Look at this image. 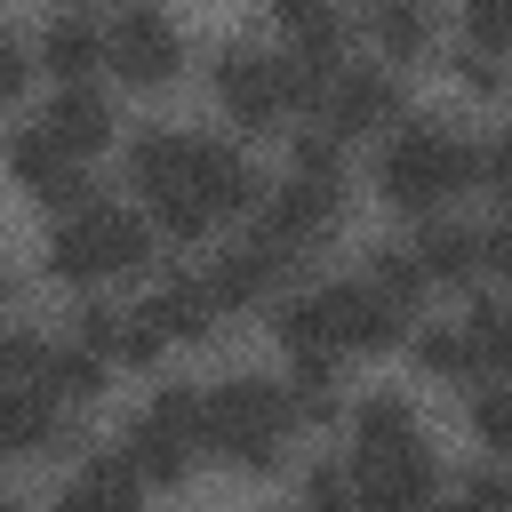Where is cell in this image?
<instances>
[{"mask_svg": "<svg viewBox=\"0 0 512 512\" xmlns=\"http://www.w3.org/2000/svg\"><path fill=\"white\" fill-rule=\"evenodd\" d=\"M288 432H296L288 392L264 384V376H224V384L200 400V440H208L224 464H240V472H272L280 448H288Z\"/></svg>", "mask_w": 512, "mask_h": 512, "instance_id": "1", "label": "cell"}, {"mask_svg": "<svg viewBox=\"0 0 512 512\" xmlns=\"http://www.w3.org/2000/svg\"><path fill=\"white\" fill-rule=\"evenodd\" d=\"M480 176V152L456 136V128H440V120H408L392 144H384V160H376V184H384V200L392 208H440L448 192H464Z\"/></svg>", "mask_w": 512, "mask_h": 512, "instance_id": "2", "label": "cell"}, {"mask_svg": "<svg viewBox=\"0 0 512 512\" xmlns=\"http://www.w3.org/2000/svg\"><path fill=\"white\" fill-rule=\"evenodd\" d=\"M280 336L296 352H384L400 336V304H384L368 280H336V288H312L280 312Z\"/></svg>", "mask_w": 512, "mask_h": 512, "instance_id": "3", "label": "cell"}, {"mask_svg": "<svg viewBox=\"0 0 512 512\" xmlns=\"http://www.w3.org/2000/svg\"><path fill=\"white\" fill-rule=\"evenodd\" d=\"M144 256H152V224L136 208H104V200L72 208V224H56V240H48L56 280H104V272H128Z\"/></svg>", "mask_w": 512, "mask_h": 512, "instance_id": "4", "label": "cell"}, {"mask_svg": "<svg viewBox=\"0 0 512 512\" xmlns=\"http://www.w3.org/2000/svg\"><path fill=\"white\" fill-rule=\"evenodd\" d=\"M192 440H200V392H192V384H168V392L144 408V424L128 432V464H136L152 488H176V480L192 472Z\"/></svg>", "mask_w": 512, "mask_h": 512, "instance_id": "5", "label": "cell"}, {"mask_svg": "<svg viewBox=\"0 0 512 512\" xmlns=\"http://www.w3.org/2000/svg\"><path fill=\"white\" fill-rule=\"evenodd\" d=\"M336 208H344V192H336V176H288L280 192H264L256 200V232L272 240V248H288V256H304L312 240H328V224H336Z\"/></svg>", "mask_w": 512, "mask_h": 512, "instance_id": "6", "label": "cell"}, {"mask_svg": "<svg viewBox=\"0 0 512 512\" xmlns=\"http://www.w3.org/2000/svg\"><path fill=\"white\" fill-rule=\"evenodd\" d=\"M104 64H112L120 80H136V88H160V80H176L184 40H176V24H168L160 8H128V16L104 32Z\"/></svg>", "mask_w": 512, "mask_h": 512, "instance_id": "7", "label": "cell"}, {"mask_svg": "<svg viewBox=\"0 0 512 512\" xmlns=\"http://www.w3.org/2000/svg\"><path fill=\"white\" fill-rule=\"evenodd\" d=\"M216 96H224V112H232L240 128H272V120L288 112V72H280V56H264V48H224V56H216Z\"/></svg>", "mask_w": 512, "mask_h": 512, "instance_id": "8", "label": "cell"}, {"mask_svg": "<svg viewBox=\"0 0 512 512\" xmlns=\"http://www.w3.org/2000/svg\"><path fill=\"white\" fill-rule=\"evenodd\" d=\"M320 120H328L336 144H344V136H376V128H392V120H400V88H392V72H376V64H336V80H328V96H320Z\"/></svg>", "mask_w": 512, "mask_h": 512, "instance_id": "9", "label": "cell"}, {"mask_svg": "<svg viewBox=\"0 0 512 512\" xmlns=\"http://www.w3.org/2000/svg\"><path fill=\"white\" fill-rule=\"evenodd\" d=\"M8 176H16L32 200H48V208H88V176H80V160H72L40 120L8 136Z\"/></svg>", "mask_w": 512, "mask_h": 512, "instance_id": "10", "label": "cell"}, {"mask_svg": "<svg viewBox=\"0 0 512 512\" xmlns=\"http://www.w3.org/2000/svg\"><path fill=\"white\" fill-rule=\"evenodd\" d=\"M352 512H440V480L432 456H392L376 472H352Z\"/></svg>", "mask_w": 512, "mask_h": 512, "instance_id": "11", "label": "cell"}, {"mask_svg": "<svg viewBox=\"0 0 512 512\" xmlns=\"http://www.w3.org/2000/svg\"><path fill=\"white\" fill-rule=\"evenodd\" d=\"M416 448H424V432H416V408H408V400L376 392V400L352 408V472H376V464L416 456Z\"/></svg>", "mask_w": 512, "mask_h": 512, "instance_id": "12", "label": "cell"}, {"mask_svg": "<svg viewBox=\"0 0 512 512\" xmlns=\"http://www.w3.org/2000/svg\"><path fill=\"white\" fill-rule=\"evenodd\" d=\"M192 192L208 200V216H240V208H256V168L232 152V144H216V136H192Z\"/></svg>", "mask_w": 512, "mask_h": 512, "instance_id": "13", "label": "cell"}, {"mask_svg": "<svg viewBox=\"0 0 512 512\" xmlns=\"http://www.w3.org/2000/svg\"><path fill=\"white\" fill-rule=\"evenodd\" d=\"M136 504H144V472L128 464V448L88 456V472L56 496V512H136Z\"/></svg>", "mask_w": 512, "mask_h": 512, "instance_id": "14", "label": "cell"}, {"mask_svg": "<svg viewBox=\"0 0 512 512\" xmlns=\"http://www.w3.org/2000/svg\"><path fill=\"white\" fill-rule=\"evenodd\" d=\"M40 128L80 160V152H104V144H112V104H104L88 80H64V88H56V104L40 112Z\"/></svg>", "mask_w": 512, "mask_h": 512, "instance_id": "15", "label": "cell"}, {"mask_svg": "<svg viewBox=\"0 0 512 512\" xmlns=\"http://www.w3.org/2000/svg\"><path fill=\"white\" fill-rule=\"evenodd\" d=\"M288 264H296V256H288V248H272V240L256 232V240L224 248V264L208 272V288H216V304H256V296H272V280H280Z\"/></svg>", "mask_w": 512, "mask_h": 512, "instance_id": "16", "label": "cell"}, {"mask_svg": "<svg viewBox=\"0 0 512 512\" xmlns=\"http://www.w3.org/2000/svg\"><path fill=\"white\" fill-rule=\"evenodd\" d=\"M56 440V400L40 384H0V456H40Z\"/></svg>", "mask_w": 512, "mask_h": 512, "instance_id": "17", "label": "cell"}, {"mask_svg": "<svg viewBox=\"0 0 512 512\" xmlns=\"http://www.w3.org/2000/svg\"><path fill=\"white\" fill-rule=\"evenodd\" d=\"M144 320L160 328V344H168V336H192V344H200V336L216 328V288H208V280H168V288L144 304Z\"/></svg>", "mask_w": 512, "mask_h": 512, "instance_id": "18", "label": "cell"}, {"mask_svg": "<svg viewBox=\"0 0 512 512\" xmlns=\"http://www.w3.org/2000/svg\"><path fill=\"white\" fill-rule=\"evenodd\" d=\"M32 384H40L48 400H96V392H104V352H88V344H40Z\"/></svg>", "mask_w": 512, "mask_h": 512, "instance_id": "19", "label": "cell"}, {"mask_svg": "<svg viewBox=\"0 0 512 512\" xmlns=\"http://www.w3.org/2000/svg\"><path fill=\"white\" fill-rule=\"evenodd\" d=\"M40 64H48L56 80H88V72L104 64V32H96V24H80V16H56V24H48V40H40Z\"/></svg>", "mask_w": 512, "mask_h": 512, "instance_id": "20", "label": "cell"}, {"mask_svg": "<svg viewBox=\"0 0 512 512\" xmlns=\"http://www.w3.org/2000/svg\"><path fill=\"white\" fill-rule=\"evenodd\" d=\"M272 16H280V32H288L304 56H336V48H344L336 0H272Z\"/></svg>", "mask_w": 512, "mask_h": 512, "instance_id": "21", "label": "cell"}, {"mask_svg": "<svg viewBox=\"0 0 512 512\" xmlns=\"http://www.w3.org/2000/svg\"><path fill=\"white\" fill-rule=\"evenodd\" d=\"M368 32H376V48H384L392 64H408V56H424L432 16H424L416 0H376V8H368Z\"/></svg>", "mask_w": 512, "mask_h": 512, "instance_id": "22", "label": "cell"}, {"mask_svg": "<svg viewBox=\"0 0 512 512\" xmlns=\"http://www.w3.org/2000/svg\"><path fill=\"white\" fill-rule=\"evenodd\" d=\"M416 264H424V280H464V272L480 264V232H464V224H424Z\"/></svg>", "mask_w": 512, "mask_h": 512, "instance_id": "23", "label": "cell"}, {"mask_svg": "<svg viewBox=\"0 0 512 512\" xmlns=\"http://www.w3.org/2000/svg\"><path fill=\"white\" fill-rule=\"evenodd\" d=\"M328 384H336V376H328V352H296V376L280 384V392H288V416H296V424H328V416H336V392H328Z\"/></svg>", "mask_w": 512, "mask_h": 512, "instance_id": "24", "label": "cell"}, {"mask_svg": "<svg viewBox=\"0 0 512 512\" xmlns=\"http://www.w3.org/2000/svg\"><path fill=\"white\" fill-rule=\"evenodd\" d=\"M464 344H472L480 376H512V312H504V304H472Z\"/></svg>", "mask_w": 512, "mask_h": 512, "instance_id": "25", "label": "cell"}, {"mask_svg": "<svg viewBox=\"0 0 512 512\" xmlns=\"http://www.w3.org/2000/svg\"><path fill=\"white\" fill-rule=\"evenodd\" d=\"M368 288H376L384 304H400V312H408V304L424 296V264H416L408 248H376V264H368Z\"/></svg>", "mask_w": 512, "mask_h": 512, "instance_id": "26", "label": "cell"}, {"mask_svg": "<svg viewBox=\"0 0 512 512\" xmlns=\"http://www.w3.org/2000/svg\"><path fill=\"white\" fill-rule=\"evenodd\" d=\"M416 360H424V376H480L464 328H424V336H416Z\"/></svg>", "mask_w": 512, "mask_h": 512, "instance_id": "27", "label": "cell"}, {"mask_svg": "<svg viewBox=\"0 0 512 512\" xmlns=\"http://www.w3.org/2000/svg\"><path fill=\"white\" fill-rule=\"evenodd\" d=\"M464 40L512 56V0H464Z\"/></svg>", "mask_w": 512, "mask_h": 512, "instance_id": "28", "label": "cell"}, {"mask_svg": "<svg viewBox=\"0 0 512 512\" xmlns=\"http://www.w3.org/2000/svg\"><path fill=\"white\" fill-rule=\"evenodd\" d=\"M472 432L512 456V392H480V400H472Z\"/></svg>", "mask_w": 512, "mask_h": 512, "instance_id": "29", "label": "cell"}, {"mask_svg": "<svg viewBox=\"0 0 512 512\" xmlns=\"http://www.w3.org/2000/svg\"><path fill=\"white\" fill-rule=\"evenodd\" d=\"M456 72H464V88H480V96H496V88H504V48H472V40H464V56H456Z\"/></svg>", "mask_w": 512, "mask_h": 512, "instance_id": "30", "label": "cell"}, {"mask_svg": "<svg viewBox=\"0 0 512 512\" xmlns=\"http://www.w3.org/2000/svg\"><path fill=\"white\" fill-rule=\"evenodd\" d=\"M304 512H352V480H344V472H328V464H320V472H312V480H304Z\"/></svg>", "mask_w": 512, "mask_h": 512, "instance_id": "31", "label": "cell"}, {"mask_svg": "<svg viewBox=\"0 0 512 512\" xmlns=\"http://www.w3.org/2000/svg\"><path fill=\"white\" fill-rule=\"evenodd\" d=\"M448 512H512V488H504L496 472H480V480H464V488H456V504H448Z\"/></svg>", "mask_w": 512, "mask_h": 512, "instance_id": "32", "label": "cell"}, {"mask_svg": "<svg viewBox=\"0 0 512 512\" xmlns=\"http://www.w3.org/2000/svg\"><path fill=\"white\" fill-rule=\"evenodd\" d=\"M296 168H304V176H336V136H328V128H304V136H296Z\"/></svg>", "mask_w": 512, "mask_h": 512, "instance_id": "33", "label": "cell"}, {"mask_svg": "<svg viewBox=\"0 0 512 512\" xmlns=\"http://www.w3.org/2000/svg\"><path fill=\"white\" fill-rule=\"evenodd\" d=\"M32 368H40V344L32 336H0V384H32Z\"/></svg>", "mask_w": 512, "mask_h": 512, "instance_id": "34", "label": "cell"}, {"mask_svg": "<svg viewBox=\"0 0 512 512\" xmlns=\"http://www.w3.org/2000/svg\"><path fill=\"white\" fill-rule=\"evenodd\" d=\"M480 264L512 280V224H496V232H480Z\"/></svg>", "mask_w": 512, "mask_h": 512, "instance_id": "35", "label": "cell"}, {"mask_svg": "<svg viewBox=\"0 0 512 512\" xmlns=\"http://www.w3.org/2000/svg\"><path fill=\"white\" fill-rule=\"evenodd\" d=\"M16 88H24V48H16L8 32H0V104H8Z\"/></svg>", "mask_w": 512, "mask_h": 512, "instance_id": "36", "label": "cell"}, {"mask_svg": "<svg viewBox=\"0 0 512 512\" xmlns=\"http://www.w3.org/2000/svg\"><path fill=\"white\" fill-rule=\"evenodd\" d=\"M480 168H488V184H496V192H512V128L496 136V152H488Z\"/></svg>", "mask_w": 512, "mask_h": 512, "instance_id": "37", "label": "cell"}, {"mask_svg": "<svg viewBox=\"0 0 512 512\" xmlns=\"http://www.w3.org/2000/svg\"><path fill=\"white\" fill-rule=\"evenodd\" d=\"M8 296H16V272H8V264H0V304H8Z\"/></svg>", "mask_w": 512, "mask_h": 512, "instance_id": "38", "label": "cell"}, {"mask_svg": "<svg viewBox=\"0 0 512 512\" xmlns=\"http://www.w3.org/2000/svg\"><path fill=\"white\" fill-rule=\"evenodd\" d=\"M0 512H16V504H0Z\"/></svg>", "mask_w": 512, "mask_h": 512, "instance_id": "39", "label": "cell"}]
</instances>
